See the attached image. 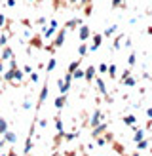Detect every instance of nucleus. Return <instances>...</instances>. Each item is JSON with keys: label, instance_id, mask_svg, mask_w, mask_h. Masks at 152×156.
<instances>
[{"label": "nucleus", "instance_id": "nucleus-1", "mask_svg": "<svg viewBox=\"0 0 152 156\" xmlns=\"http://www.w3.org/2000/svg\"><path fill=\"white\" fill-rule=\"evenodd\" d=\"M65 38H67V29L63 27L61 30H57V34H55V40L51 42V48L53 50H57V48H61V46L65 44Z\"/></svg>", "mask_w": 152, "mask_h": 156}, {"label": "nucleus", "instance_id": "nucleus-2", "mask_svg": "<svg viewBox=\"0 0 152 156\" xmlns=\"http://www.w3.org/2000/svg\"><path fill=\"white\" fill-rule=\"evenodd\" d=\"M101 44H103V34H93V36H91V44L88 46V51L91 53V51H97L99 48H101Z\"/></svg>", "mask_w": 152, "mask_h": 156}, {"label": "nucleus", "instance_id": "nucleus-3", "mask_svg": "<svg viewBox=\"0 0 152 156\" xmlns=\"http://www.w3.org/2000/svg\"><path fill=\"white\" fill-rule=\"evenodd\" d=\"M101 122H105V114L97 108V111H93V114H91V118H89V126L95 128V126H99Z\"/></svg>", "mask_w": 152, "mask_h": 156}, {"label": "nucleus", "instance_id": "nucleus-4", "mask_svg": "<svg viewBox=\"0 0 152 156\" xmlns=\"http://www.w3.org/2000/svg\"><path fill=\"white\" fill-rule=\"evenodd\" d=\"M91 36V29H89V25H82L78 27V40H82V42H86L88 38Z\"/></svg>", "mask_w": 152, "mask_h": 156}, {"label": "nucleus", "instance_id": "nucleus-5", "mask_svg": "<svg viewBox=\"0 0 152 156\" xmlns=\"http://www.w3.org/2000/svg\"><path fill=\"white\" fill-rule=\"evenodd\" d=\"M95 76H97V71H95L93 65H89L88 69H84V80H86V82H91Z\"/></svg>", "mask_w": 152, "mask_h": 156}, {"label": "nucleus", "instance_id": "nucleus-6", "mask_svg": "<svg viewBox=\"0 0 152 156\" xmlns=\"http://www.w3.org/2000/svg\"><path fill=\"white\" fill-rule=\"evenodd\" d=\"M131 128H133V131H135V133H133V143H137V141H141V139L147 137V129L137 128V124H135V126H131Z\"/></svg>", "mask_w": 152, "mask_h": 156}, {"label": "nucleus", "instance_id": "nucleus-7", "mask_svg": "<svg viewBox=\"0 0 152 156\" xmlns=\"http://www.w3.org/2000/svg\"><path fill=\"white\" fill-rule=\"evenodd\" d=\"M106 128H109V124H106V122H101V124H99V126H95V128H91V129H93V131H91V137H99V135H103V131L106 129Z\"/></svg>", "mask_w": 152, "mask_h": 156}, {"label": "nucleus", "instance_id": "nucleus-8", "mask_svg": "<svg viewBox=\"0 0 152 156\" xmlns=\"http://www.w3.org/2000/svg\"><path fill=\"white\" fill-rule=\"evenodd\" d=\"M4 139H6V143L8 145H13V143H17V133H15V131H12V129H8L6 133L2 135Z\"/></svg>", "mask_w": 152, "mask_h": 156}, {"label": "nucleus", "instance_id": "nucleus-9", "mask_svg": "<svg viewBox=\"0 0 152 156\" xmlns=\"http://www.w3.org/2000/svg\"><path fill=\"white\" fill-rule=\"evenodd\" d=\"M0 59H2V61H10V59H13V50L8 48V46H4V48H2V53H0Z\"/></svg>", "mask_w": 152, "mask_h": 156}, {"label": "nucleus", "instance_id": "nucleus-10", "mask_svg": "<svg viewBox=\"0 0 152 156\" xmlns=\"http://www.w3.org/2000/svg\"><path fill=\"white\" fill-rule=\"evenodd\" d=\"M71 82H65V80H57V90H59V93H68V90H71Z\"/></svg>", "mask_w": 152, "mask_h": 156}, {"label": "nucleus", "instance_id": "nucleus-11", "mask_svg": "<svg viewBox=\"0 0 152 156\" xmlns=\"http://www.w3.org/2000/svg\"><path fill=\"white\" fill-rule=\"evenodd\" d=\"M80 25H82V19H80V17H76V19H68V21L65 23V29H67V30H72V29L80 27Z\"/></svg>", "mask_w": 152, "mask_h": 156}, {"label": "nucleus", "instance_id": "nucleus-12", "mask_svg": "<svg viewBox=\"0 0 152 156\" xmlns=\"http://www.w3.org/2000/svg\"><path fill=\"white\" fill-rule=\"evenodd\" d=\"M65 105H67V93H59L57 99H55V108H57V111H61Z\"/></svg>", "mask_w": 152, "mask_h": 156}, {"label": "nucleus", "instance_id": "nucleus-13", "mask_svg": "<svg viewBox=\"0 0 152 156\" xmlns=\"http://www.w3.org/2000/svg\"><path fill=\"white\" fill-rule=\"evenodd\" d=\"M48 84H44L42 86V90H40V95H38V107H42L44 105V101H46V97H48Z\"/></svg>", "mask_w": 152, "mask_h": 156}, {"label": "nucleus", "instance_id": "nucleus-14", "mask_svg": "<svg viewBox=\"0 0 152 156\" xmlns=\"http://www.w3.org/2000/svg\"><path fill=\"white\" fill-rule=\"evenodd\" d=\"M34 149V143H33V137H27V141H25V147H23V154L29 156L30 151Z\"/></svg>", "mask_w": 152, "mask_h": 156}, {"label": "nucleus", "instance_id": "nucleus-15", "mask_svg": "<svg viewBox=\"0 0 152 156\" xmlns=\"http://www.w3.org/2000/svg\"><path fill=\"white\" fill-rule=\"evenodd\" d=\"M55 128H57V137H63V133H65V126H63V120L59 118V116H55Z\"/></svg>", "mask_w": 152, "mask_h": 156}, {"label": "nucleus", "instance_id": "nucleus-16", "mask_svg": "<svg viewBox=\"0 0 152 156\" xmlns=\"http://www.w3.org/2000/svg\"><path fill=\"white\" fill-rule=\"evenodd\" d=\"M95 82H97L99 93H101V95H109V93H106V86H105V80H103V78H97V76H95Z\"/></svg>", "mask_w": 152, "mask_h": 156}, {"label": "nucleus", "instance_id": "nucleus-17", "mask_svg": "<svg viewBox=\"0 0 152 156\" xmlns=\"http://www.w3.org/2000/svg\"><path fill=\"white\" fill-rule=\"evenodd\" d=\"M122 122L127 124V126H135V124H137V116L135 114H126V116H122Z\"/></svg>", "mask_w": 152, "mask_h": 156}, {"label": "nucleus", "instance_id": "nucleus-18", "mask_svg": "<svg viewBox=\"0 0 152 156\" xmlns=\"http://www.w3.org/2000/svg\"><path fill=\"white\" fill-rule=\"evenodd\" d=\"M122 84L127 86V88H135V86H137V78H135V76H127V78H124V80H122Z\"/></svg>", "mask_w": 152, "mask_h": 156}, {"label": "nucleus", "instance_id": "nucleus-19", "mask_svg": "<svg viewBox=\"0 0 152 156\" xmlns=\"http://www.w3.org/2000/svg\"><path fill=\"white\" fill-rule=\"evenodd\" d=\"M135 145H137V147H135L137 151H144V149H148V145H150V141H148L147 137H144V139H141V141H137Z\"/></svg>", "mask_w": 152, "mask_h": 156}, {"label": "nucleus", "instance_id": "nucleus-20", "mask_svg": "<svg viewBox=\"0 0 152 156\" xmlns=\"http://www.w3.org/2000/svg\"><path fill=\"white\" fill-rule=\"evenodd\" d=\"M8 129H10V128H8V120L4 118V116H0V137H2Z\"/></svg>", "mask_w": 152, "mask_h": 156}, {"label": "nucleus", "instance_id": "nucleus-21", "mask_svg": "<svg viewBox=\"0 0 152 156\" xmlns=\"http://www.w3.org/2000/svg\"><path fill=\"white\" fill-rule=\"evenodd\" d=\"M118 30V25H110L109 29H105V33H103V38H110L114 33Z\"/></svg>", "mask_w": 152, "mask_h": 156}, {"label": "nucleus", "instance_id": "nucleus-22", "mask_svg": "<svg viewBox=\"0 0 152 156\" xmlns=\"http://www.w3.org/2000/svg\"><path fill=\"white\" fill-rule=\"evenodd\" d=\"M0 78H4L6 82H12V80H13V69L10 67V69H8V71H4V73H2V76H0Z\"/></svg>", "mask_w": 152, "mask_h": 156}, {"label": "nucleus", "instance_id": "nucleus-23", "mask_svg": "<svg viewBox=\"0 0 152 156\" xmlns=\"http://www.w3.org/2000/svg\"><path fill=\"white\" fill-rule=\"evenodd\" d=\"M55 67H57V59H55V57H50L48 65H46V73H51V71H53Z\"/></svg>", "mask_w": 152, "mask_h": 156}, {"label": "nucleus", "instance_id": "nucleus-24", "mask_svg": "<svg viewBox=\"0 0 152 156\" xmlns=\"http://www.w3.org/2000/svg\"><path fill=\"white\" fill-rule=\"evenodd\" d=\"M88 53H89V51H88V44H86V42H82V44L78 46V55H80V57H86Z\"/></svg>", "mask_w": 152, "mask_h": 156}, {"label": "nucleus", "instance_id": "nucleus-25", "mask_svg": "<svg viewBox=\"0 0 152 156\" xmlns=\"http://www.w3.org/2000/svg\"><path fill=\"white\" fill-rule=\"evenodd\" d=\"M106 69H109V65L103 61V63H99V65L95 67V71H97V74H106Z\"/></svg>", "mask_w": 152, "mask_h": 156}, {"label": "nucleus", "instance_id": "nucleus-26", "mask_svg": "<svg viewBox=\"0 0 152 156\" xmlns=\"http://www.w3.org/2000/svg\"><path fill=\"white\" fill-rule=\"evenodd\" d=\"M122 40H124V34H118L116 38H114V42H112V48H114V50H120Z\"/></svg>", "mask_w": 152, "mask_h": 156}, {"label": "nucleus", "instance_id": "nucleus-27", "mask_svg": "<svg viewBox=\"0 0 152 156\" xmlns=\"http://www.w3.org/2000/svg\"><path fill=\"white\" fill-rule=\"evenodd\" d=\"M80 61H82V57H80V59H76V61H72V63L68 65V71H67V73H71V74H72V73L76 71V69L80 67Z\"/></svg>", "mask_w": 152, "mask_h": 156}, {"label": "nucleus", "instance_id": "nucleus-28", "mask_svg": "<svg viewBox=\"0 0 152 156\" xmlns=\"http://www.w3.org/2000/svg\"><path fill=\"white\" fill-rule=\"evenodd\" d=\"M116 71H118L116 65L110 63V65H109V69H106V73H109V78H116Z\"/></svg>", "mask_w": 152, "mask_h": 156}, {"label": "nucleus", "instance_id": "nucleus-29", "mask_svg": "<svg viewBox=\"0 0 152 156\" xmlns=\"http://www.w3.org/2000/svg\"><path fill=\"white\" fill-rule=\"evenodd\" d=\"M72 78H74V80H84V69H76V71L72 73Z\"/></svg>", "mask_w": 152, "mask_h": 156}, {"label": "nucleus", "instance_id": "nucleus-30", "mask_svg": "<svg viewBox=\"0 0 152 156\" xmlns=\"http://www.w3.org/2000/svg\"><path fill=\"white\" fill-rule=\"evenodd\" d=\"M76 137H78V131H71V133H67V131H65V133H63L65 141H72V139H76Z\"/></svg>", "mask_w": 152, "mask_h": 156}, {"label": "nucleus", "instance_id": "nucleus-31", "mask_svg": "<svg viewBox=\"0 0 152 156\" xmlns=\"http://www.w3.org/2000/svg\"><path fill=\"white\" fill-rule=\"evenodd\" d=\"M8 38H10V33H2V34H0V48L8 46Z\"/></svg>", "mask_w": 152, "mask_h": 156}, {"label": "nucleus", "instance_id": "nucleus-32", "mask_svg": "<svg viewBox=\"0 0 152 156\" xmlns=\"http://www.w3.org/2000/svg\"><path fill=\"white\" fill-rule=\"evenodd\" d=\"M135 63H137V53L131 51V53H129V57H127V65H129V67H133Z\"/></svg>", "mask_w": 152, "mask_h": 156}, {"label": "nucleus", "instance_id": "nucleus-33", "mask_svg": "<svg viewBox=\"0 0 152 156\" xmlns=\"http://www.w3.org/2000/svg\"><path fill=\"white\" fill-rule=\"evenodd\" d=\"M36 124H38V128H40V129L48 128V120H46V118H36Z\"/></svg>", "mask_w": 152, "mask_h": 156}, {"label": "nucleus", "instance_id": "nucleus-34", "mask_svg": "<svg viewBox=\"0 0 152 156\" xmlns=\"http://www.w3.org/2000/svg\"><path fill=\"white\" fill-rule=\"evenodd\" d=\"M112 8H126V0H112Z\"/></svg>", "mask_w": 152, "mask_h": 156}, {"label": "nucleus", "instance_id": "nucleus-35", "mask_svg": "<svg viewBox=\"0 0 152 156\" xmlns=\"http://www.w3.org/2000/svg\"><path fill=\"white\" fill-rule=\"evenodd\" d=\"M29 78H30V82H33V84H36L38 80H40V76H38V73H36V71L30 73V74H29Z\"/></svg>", "mask_w": 152, "mask_h": 156}, {"label": "nucleus", "instance_id": "nucleus-36", "mask_svg": "<svg viewBox=\"0 0 152 156\" xmlns=\"http://www.w3.org/2000/svg\"><path fill=\"white\" fill-rule=\"evenodd\" d=\"M30 44L34 46V48H42V42H40V38L34 36V38H30Z\"/></svg>", "mask_w": 152, "mask_h": 156}, {"label": "nucleus", "instance_id": "nucleus-37", "mask_svg": "<svg viewBox=\"0 0 152 156\" xmlns=\"http://www.w3.org/2000/svg\"><path fill=\"white\" fill-rule=\"evenodd\" d=\"M91 12H93V8H91V4H86V6H84V15H86V17H89V15H91Z\"/></svg>", "mask_w": 152, "mask_h": 156}, {"label": "nucleus", "instance_id": "nucleus-38", "mask_svg": "<svg viewBox=\"0 0 152 156\" xmlns=\"http://www.w3.org/2000/svg\"><path fill=\"white\" fill-rule=\"evenodd\" d=\"M23 111H30V108H33V103H30V101L29 99H25V101H23Z\"/></svg>", "mask_w": 152, "mask_h": 156}, {"label": "nucleus", "instance_id": "nucleus-39", "mask_svg": "<svg viewBox=\"0 0 152 156\" xmlns=\"http://www.w3.org/2000/svg\"><path fill=\"white\" fill-rule=\"evenodd\" d=\"M131 73H133V69H131V67H127L126 71L122 73V78H120V80H124V78H127V76H131Z\"/></svg>", "mask_w": 152, "mask_h": 156}, {"label": "nucleus", "instance_id": "nucleus-40", "mask_svg": "<svg viewBox=\"0 0 152 156\" xmlns=\"http://www.w3.org/2000/svg\"><path fill=\"white\" fill-rule=\"evenodd\" d=\"M21 71H23V73H25V74H30V73H33V71H34V69H33V67H30V65H25V67H23V69H21Z\"/></svg>", "mask_w": 152, "mask_h": 156}, {"label": "nucleus", "instance_id": "nucleus-41", "mask_svg": "<svg viewBox=\"0 0 152 156\" xmlns=\"http://www.w3.org/2000/svg\"><path fill=\"white\" fill-rule=\"evenodd\" d=\"M67 0H53V8H55V10H59V4H65Z\"/></svg>", "mask_w": 152, "mask_h": 156}, {"label": "nucleus", "instance_id": "nucleus-42", "mask_svg": "<svg viewBox=\"0 0 152 156\" xmlns=\"http://www.w3.org/2000/svg\"><path fill=\"white\" fill-rule=\"evenodd\" d=\"M2 27H6V15L0 13V29H2Z\"/></svg>", "mask_w": 152, "mask_h": 156}, {"label": "nucleus", "instance_id": "nucleus-43", "mask_svg": "<svg viewBox=\"0 0 152 156\" xmlns=\"http://www.w3.org/2000/svg\"><path fill=\"white\" fill-rule=\"evenodd\" d=\"M15 4H17V0H6V6L8 8H15Z\"/></svg>", "mask_w": 152, "mask_h": 156}, {"label": "nucleus", "instance_id": "nucleus-44", "mask_svg": "<svg viewBox=\"0 0 152 156\" xmlns=\"http://www.w3.org/2000/svg\"><path fill=\"white\" fill-rule=\"evenodd\" d=\"M63 80H65V82H71V84H72V74H71V73H67V74L63 76Z\"/></svg>", "mask_w": 152, "mask_h": 156}, {"label": "nucleus", "instance_id": "nucleus-45", "mask_svg": "<svg viewBox=\"0 0 152 156\" xmlns=\"http://www.w3.org/2000/svg\"><path fill=\"white\" fill-rule=\"evenodd\" d=\"M147 118H148V120H152V107H148V108H147Z\"/></svg>", "mask_w": 152, "mask_h": 156}, {"label": "nucleus", "instance_id": "nucleus-46", "mask_svg": "<svg viewBox=\"0 0 152 156\" xmlns=\"http://www.w3.org/2000/svg\"><path fill=\"white\" fill-rule=\"evenodd\" d=\"M6 71V67H4V61L2 59H0V76H2V73Z\"/></svg>", "mask_w": 152, "mask_h": 156}, {"label": "nucleus", "instance_id": "nucleus-47", "mask_svg": "<svg viewBox=\"0 0 152 156\" xmlns=\"http://www.w3.org/2000/svg\"><path fill=\"white\" fill-rule=\"evenodd\" d=\"M44 23H46V17H38L36 19V25H44Z\"/></svg>", "mask_w": 152, "mask_h": 156}, {"label": "nucleus", "instance_id": "nucleus-48", "mask_svg": "<svg viewBox=\"0 0 152 156\" xmlns=\"http://www.w3.org/2000/svg\"><path fill=\"white\" fill-rule=\"evenodd\" d=\"M114 149H116V152H122V154H124V147H120V145H114Z\"/></svg>", "mask_w": 152, "mask_h": 156}, {"label": "nucleus", "instance_id": "nucleus-49", "mask_svg": "<svg viewBox=\"0 0 152 156\" xmlns=\"http://www.w3.org/2000/svg\"><path fill=\"white\" fill-rule=\"evenodd\" d=\"M6 145H8V143H6V139H4V137H0V149H4Z\"/></svg>", "mask_w": 152, "mask_h": 156}, {"label": "nucleus", "instance_id": "nucleus-50", "mask_svg": "<svg viewBox=\"0 0 152 156\" xmlns=\"http://www.w3.org/2000/svg\"><path fill=\"white\" fill-rule=\"evenodd\" d=\"M131 44H133V42H131V40H129V38H127V40H126V42H124V46H126V48H131Z\"/></svg>", "mask_w": 152, "mask_h": 156}, {"label": "nucleus", "instance_id": "nucleus-51", "mask_svg": "<svg viewBox=\"0 0 152 156\" xmlns=\"http://www.w3.org/2000/svg\"><path fill=\"white\" fill-rule=\"evenodd\" d=\"M78 2H80V0H68V4H72V6H76Z\"/></svg>", "mask_w": 152, "mask_h": 156}, {"label": "nucleus", "instance_id": "nucleus-52", "mask_svg": "<svg viewBox=\"0 0 152 156\" xmlns=\"http://www.w3.org/2000/svg\"><path fill=\"white\" fill-rule=\"evenodd\" d=\"M147 33H148V34H152V27H148V29H147Z\"/></svg>", "mask_w": 152, "mask_h": 156}, {"label": "nucleus", "instance_id": "nucleus-53", "mask_svg": "<svg viewBox=\"0 0 152 156\" xmlns=\"http://www.w3.org/2000/svg\"><path fill=\"white\" fill-rule=\"evenodd\" d=\"M131 156H141V154H139V152H135V154H131Z\"/></svg>", "mask_w": 152, "mask_h": 156}, {"label": "nucleus", "instance_id": "nucleus-54", "mask_svg": "<svg viewBox=\"0 0 152 156\" xmlns=\"http://www.w3.org/2000/svg\"><path fill=\"white\" fill-rule=\"evenodd\" d=\"M29 2H30V4H34V2H36V0H29Z\"/></svg>", "mask_w": 152, "mask_h": 156}, {"label": "nucleus", "instance_id": "nucleus-55", "mask_svg": "<svg viewBox=\"0 0 152 156\" xmlns=\"http://www.w3.org/2000/svg\"><path fill=\"white\" fill-rule=\"evenodd\" d=\"M0 156H6V154H2V152H0Z\"/></svg>", "mask_w": 152, "mask_h": 156}]
</instances>
